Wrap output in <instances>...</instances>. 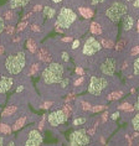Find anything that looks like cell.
<instances>
[{
    "label": "cell",
    "mask_w": 139,
    "mask_h": 146,
    "mask_svg": "<svg viewBox=\"0 0 139 146\" xmlns=\"http://www.w3.org/2000/svg\"><path fill=\"white\" fill-rule=\"evenodd\" d=\"M25 67H26V54L23 51H17V52L10 53L6 56L4 68L9 76L19 74L24 71Z\"/></svg>",
    "instance_id": "cell-1"
},
{
    "label": "cell",
    "mask_w": 139,
    "mask_h": 146,
    "mask_svg": "<svg viewBox=\"0 0 139 146\" xmlns=\"http://www.w3.org/2000/svg\"><path fill=\"white\" fill-rule=\"evenodd\" d=\"M65 76V67L63 64L52 62L42 71V81L45 84H56L60 83Z\"/></svg>",
    "instance_id": "cell-2"
},
{
    "label": "cell",
    "mask_w": 139,
    "mask_h": 146,
    "mask_svg": "<svg viewBox=\"0 0 139 146\" xmlns=\"http://www.w3.org/2000/svg\"><path fill=\"white\" fill-rule=\"evenodd\" d=\"M128 14V6L124 1H114L106 9V17L113 24L119 23Z\"/></svg>",
    "instance_id": "cell-3"
},
{
    "label": "cell",
    "mask_w": 139,
    "mask_h": 146,
    "mask_svg": "<svg viewBox=\"0 0 139 146\" xmlns=\"http://www.w3.org/2000/svg\"><path fill=\"white\" fill-rule=\"evenodd\" d=\"M77 19V15L72 9L70 8H62L57 15L56 26H60L63 30H67L74 25V23Z\"/></svg>",
    "instance_id": "cell-4"
},
{
    "label": "cell",
    "mask_w": 139,
    "mask_h": 146,
    "mask_svg": "<svg viewBox=\"0 0 139 146\" xmlns=\"http://www.w3.org/2000/svg\"><path fill=\"white\" fill-rule=\"evenodd\" d=\"M108 87V79L106 76H101V77H97V76H91L90 78V83H88V93L91 96L98 97L103 93V90Z\"/></svg>",
    "instance_id": "cell-5"
},
{
    "label": "cell",
    "mask_w": 139,
    "mask_h": 146,
    "mask_svg": "<svg viewBox=\"0 0 139 146\" xmlns=\"http://www.w3.org/2000/svg\"><path fill=\"white\" fill-rule=\"evenodd\" d=\"M68 142L72 146H83V145H88L91 142V136L88 135L86 129H78L75 130L70 134Z\"/></svg>",
    "instance_id": "cell-6"
},
{
    "label": "cell",
    "mask_w": 139,
    "mask_h": 146,
    "mask_svg": "<svg viewBox=\"0 0 139 146\" xmlns=\"http://www.w3.org/2000/svg\"><path fill=\"white\" fill-rule=\"evenodd\" d=\"M102 50V45L101 42L96 40L93 37V36H90L85 41L82 46V54H85V56H93V54L98 53L100 51Z\"/></svg>",
    "instance_id": "cell-7"
},
{
    "label": "cell",
    "mask_w": 139,
    "mask_h": 146,
    "mask_svg": "<svg viewBox=\"0 0 139 146\" xmlns=\"http://www.w3.org/2000/svg\"><path fill=\"white\" fill-rule=\"evenodd\" d=\"M117 69V61L114 57H107L104 61L101 62L100 67H98V72L101 73L102 76H106V77H112L114 74Z\"/></svg>",
    "instance_id": "cell-8"
},
{
    "label": "cell",
    "mask_w": 139,
    "mask_h": 146,
    "mask_svg": "<svg viewBox=\"0 0 139 146\" xmlns=\"http://www.w3.org/2000/svg\"><path fill=\"white\" fill-rule=\"evenodd\" d=\"M67 120H68V115L63 111V109L55 110L47 115V121H49L50 125L53 126V127L62 125V124H65Z\"/></svg>",
    "instance_id": "cell-9"
},
{
    "label": "cell",
    "mask_w": 139,
    "mask_h": 146,
    "mask_svg": "<svg viewBox=\"0 0 139 146\" xmlns=\"http://www.w3.org/2000/svg\"><path fill=\"white\" fill-rule=\"evenodd\" d=\"M42 141H43V137H42L41 133H40V130L31 129L29 131L27 137H26V140H25L24 144L26 146H39V145L42 144Z\"/></svg>",
    "instance_id": "cell-10"
},
{
    "label": "cell",
    "mask_w": 139,
    "mask_h": 146,
    "mask_svg": "<svg viewBox=\"0 0 139 146\" xmlns=\"http://www.w3.org/2000/svg\"><path fill=\"white\" fill-rule=\"evenodd\" d=\"M14 84V79L8 76H1L0 77V94H5L8 93L10 89L13 88Z\"/></svg>",
    "instance_id": "cell-11"
},
{
    "label": "cell",
    "mask_w": 139,
    "mask_h": 146,
    "mask_svg": "<svg viewBox=\"0 0 139 146\" xmlns=\"http://www.w3.org/2000/svg\"><path fill=\"white\" fill-rule=\"evenodd\" d=\"M123 31L124 32H128V31H130L134 27V25H135V17L134 15H132V14H127L126 16L123 17Z\"/></svg>",
    "instance_id": "cell-12"
},
{
    "label": "cell",
    "mask_w": 139,
    "mask_h": 146,
    "mask_svg": "<svg viewBox=\"0 0 139 146\" xmlns=\"http://www.w3.org/2000/svg\"><path fill=\"white\" fill-rule=\"evenodd\" d=\"M31 0H9V8L15 10V9H19V8H24L30 4Z\"/></svg>",
    "instance_id": "cell-13"
},
{
    "label": "cell",
    "mask_w": 139,
    "mask_h": 146,
    "mask_svg": "<svg viewBox=\"0 0 139 146\" xmlns=\"http://www.w3.org/2000/svg\"><path fill=\"white\" fill-rule=\"evenodd\" d=\"M37 57L40 61L45 62V63H49V62H51V56L50 53L47 52L46 48H43V47H41L39 51H37Z\"/></svg>",
    "instance_id": "cell-14"
},
{
    "label": "cell",
    "mask_w": 139,
    "mask_h": 146,
    "mask_svg": "<svg viewBox=\"0 0 139 146\" xmlns=\"http://www.w3.org/2000/svg\"><path fill=\"white\" fill-rule=\"evenodd\" d=\"M16 111H17V107H16V105H9L8 108L4 109V111H3V114H1V118L5 119V118H8V116H11V115L15 114Z\"/></svg>",
    "instance_id": "cell-15"
},
{
    "label": "cell",
    "mask_w": 139,
    "mask_h": 146,
    "mask_svg": "<svg viewBox=\"0 0 139 146\" xmlns=\"http://www.w3.org/2000/svg\"><path fill=\"white\" fill-rule=\"evenodd\" d=\"M78 13L81 14V16H83L85 19H91L93 16V10L90 8H85V6H80Z\"/></svg>",
    "instance_id": "cell-16"
},
{
    "label": "cell",
    "mask_w": 139,
    "mask_h": 146,
    "mask_svg": "<svg viewBox=\"0 0 139 146\" xmlns=\"http://www.w3.org/2000/svg\"><path fill=\"white\" fill-rule=\"evenodd\" d=\"M26 121H27V116H21V118H19L15 121V124H14V125L11 126L13 127V131H16V130H19V129H21V127H23L25 124H26Z\"/></svg>",
    "instance_id": "cell-17"
},
{
    "label": "cell",
    "mask_w": 139,
    "mask_h": 146,
    "mask_svg": "<svg viewBox=\"0 0 139 146\" xmlns=\"http://www.w3.org/2000/svg\"><path fill=\"white\" fill-rule=\"evenodd\" d=\"M26 47L27 50L30 51L31 53H35L36 51H37V43H36V41L34 38H29L26 41Z\"/></svg>",
    "instance_id": "cell-18"
},
{
    "label": "cell",
    "mask_w": 139,
    "mask_h": 146,
    "mask_svg": "<svg viewBox=\"0 0 139 146\" xmlns=\"http://www.w3.org/2000/svg\"><path fill=\"white\" fill-rule=\"evenodd\" d=\"M90 30H91V32H92L93 35H101V34H102V27H101V25L98 24V23H96V21H93V23L91 24Z\"/></svg>",
    "instance_id": "cell-19"
},
{
    "label": "cell",
    "mask_w": 139,
    "mask_h": 146,
    "mask_svg": "<svg viewBox=\"0 0 139 146\" xmlns=\"http://www.w3.org/2000/svg\"><path fill=\"white\" fill-rule=\"evenodd\" d=\"M0 133L3 135H9L13 133V127L9 125V124L5 123H0Z\"/></svg>",
    "instance_id": "cell-20"
},
{
    "label": "cell",
    "mask_w": 139,
    "mask_h": 146,
    "mask_svg": "<svg viewBox=\"0 0 139 146\" xmlns=\"http://www.w3.org/2000/svg\"><path fill=\"white\" fill-rule=\"evenodd\" d=\"M43 15H45L47 19H52V17L56 15V9L51 8V6H45V8H43Z\"/></svg>",
    "instance_id": "cell-21"
},
{
    "label": "cell",
    "mask_w": 139,
    "mask_h": 146,
    "mask_svg": "<svg viewBox=\"0 0 139 146\" xmlns=\"http://www.w3.org/2000/svg\"><path fill=\"white\" fill-rule=\"evenodd\" d=\"M40 68H41L40 63H32L30 66V69H29V72H27V76H36L39 73Z\"/></svg>",
    "instance_id": "cell-22"
},
{
    "label": "cell",
    "mask_w": 139,
    "mask_h": 146,
    "mask_svg": "<svg viewBox=\"0 0 139 146\" xmlns=\"http://www.w3.org/2000/svg\"><path fill=\"white\" fill-rule=\"evenodd\" d=\"M122 96H123L122 92H112L107 96V99L108 100H117V99H120Z\"/></svg>",
    "instance_id": "cell-23"
},
{
    "label": "cell",
    "mask_w": 139,
    "mask_h": 146,
    "mask_svg": "<svg viewBox=\"0 0 139 146\" xmlns=\"http://www.w3.org/2000/svg\"><path fill=\"white\" fill-rule=\"evenodd\" d=\"M132 125H133V129L135 131H139V113H137L133 119H132Z\"/></svg>",
    "instance_id": "cell-24"
},
{
    "label": "cell",
    "mask_w": 139,
    "mask_h": 146,
    "mask_svg": "<svg viewBox=\"0 0 139 146\" xmlns=\"http://www.w3.org/2000/svg\"><path fill=\"white\" fill-rule=\"evenodd\" d=\"M101 45H102V47H104V48L111 50L114 43H113L112 41H108V40H106V38H101Z\"/></svg>",
    "instance_id": "cell-25"
},
{
    "label": "cell",
    "mask_w": 139,
    "mask_h": 146,
    "mask_svg": "<svg viewBox=\"0 0 139 146\" xmlns=\"http://www.w3.org/2000/svg\"><path fill=\"white\" fill-rule=\"evenodd\" d=\"M70 82H71V79H70L68 77L62 78L61 82H60V88H61V89H66V88H67V87L70 86Z\"/></svg>",
    "instance_id": "cell-26"
},
{
    "label": "cell",
    "mask_w": 139,
    "mask_h": 146,
    "mask_svg": "<svg viewBox=\"0 0 139 146\" xmlns=\"http://www.w3.org/2000/svg\"><path fill=\"white\" fill-rule=\"evenodd\" d=\"M118 109H120V110H126V111H129V110H133L134 109V107H132V104H129V103H123V104H120V105H118Z\"/></svg>",
    "instance_id": "cell-27"
},
{
    "label": "cell",
    "mask_w": 139,
    "mask_h": 146,
    "mask_svg": "<svg viewBox=\"0 0 139 146\" xmlns=\"http://www.w3.org/2000/svg\"><path fill=\"white\" fill-rule=\"evenodd\" d=\"M87 121V118H76L74 120V126H80V125H83Z\"/></svg>",
    "instance_id": "cell-28"
},
{
    "label": "cell",
    "mask_w": 139,
    "mask_h": 146,
    "mask_svg": "<svg viewBox=\"0 0 139 146\" xmlns=\"http://www.w3.org/2000/svg\"><path fill=\"white\" fill-rule=\"evenodd\" d=\"M133 74L139 76V58H137L133 63Z\"/></svg>",
    "instance_id": "cell-29"
},
{
    "label": "cell",
    "mask_w": 139,
    "mask_h": 146,
    "mask_svg": "<svg viewBox=\"0 0 139 146\" xmlns=\"http://www.w3.org/2000/svg\"><path fill=\"white\" fill-rule=\"evenodd\" d=\"M29 25V23L26 20H23L21 21V23H19V25H17V27H16V31H23V30H25V29H26V26Z\"/></svg>",
    "instance_id": "cell-30"
},
{
    "label": "cell",
    "mask_w": 139,
    "mask_h": 146,
    "mask_svg": "<svg viewBox=\"0 0 139 146\" xmlns=\"http://www.w3.org/2000/svg\"><path fill=\"white\" fill-rule=\"evenodd\" d=\"M106 109V105H94L93 108H91V111L92 113H98V111H102Z\"/></svg>",
    "instance_id": "cell-31"
},
{
    "label": "cell",
    "mask_w": 139,
    "mask_h": 146,
    "mask_svg": "<svg viewBox=\"0 0 139 146\" xmlns=\"http://www.w3.org/2000/svg\"><path fill=\"white\" fill-rule=\"evenodd\" d=\"M137 54H139V45L133 46V48H132L130 52H129V56H132V57L137 56Z\"/></svg>",
    "instance_id": "cell-32"
},
{
    "label": "cell",
    "mask_w": 139,
    "mask_h": 146,
    "mask_svg": "<svg viewBox=\"0 0 139 146\" xmlns=\"http://www.w3.org/2000/svg\"><path fill=\"white\" fill-rule=\"evenodd\" d=\"M81 109L82 110H85V111H88V110H91V104L87 103V102H82L81 103Z\"/></svg>",
    "instance_id": "cell-33"
},
{
    "label": "cell",
    "mask_w": 139,
    "mask_h": 146,
    "mask_svg": "<svg viewBox=\"0 0 139 146\" xmlns=\"http://www.w3.org/2000/svg\"><path fill=\"white\" fill-rule=\"evenodd\" d=\"M5 31L8 35H13L14 32H15V27H14L13 25H9V26H5Z\"/></svg>",
    "instance_id": "cell-34"
},
{
    "label": "cell",
    "mask_w": 139,
    "mask_h": 146,
    "mask_svg": "<svg viewBox=\"0 0 139 146\" xmlns=\"http://www.w3.org/2000/svg\"><path fill=\"white\" fill-rule=\"evenodd\" d=\"M124 45H126V40H120V41H118V43H117V46H116V50H117V51H119V50H123Z\"/></svg>",
    "instance_id": "cell-35"
},
{
    "label": "cell",
    "mask_w": 139,
    "mask_h": 146,
    "mask_svg": "<svg viewBox=\"0 0 139 146\" xmlns=\"http://www.w3.org/2000/svg\"><path fill=\"white\" fill-rule=\"evenodd\" d=\"M5 30V19L3 16H0V34Z\"/></svg>",
    "instance_id": "cell-36"
},
{
    "label": "cell",
    "mask_w": 139,
    "mask_h": 146,
    "mask_svg": "<svg viewBox=\"0 0 139 146\" xmlns=\"http://www.w3.org/2000/svg\"><path fill=\"white\" fill-rule=\"evenodd\" d=\"M46 118H47V114L42 115V118H41V121L39 123V130H40V131H41V130L43 129V124H45V120H46Z\"/></svg>",
    "instance_id": "cell-37"
},
{
    "label": "cell",
    "mask_w": 139,
    "mask_h": 146,
    "mask_svg": "<svg viewBox=\"0 0 139 146\" xmlns=\"http://www.w3.org/2000/svg\"><path fill=\"white\" fill-rule=\"evenodd\" d=\"M13 17H14V13H13V9H10V11H8V13L5 14V19L10 21Z\"/></svg>",
    "instance_id": "cell-38"
},
{
    "label": "cell",
    "mask_w": 139,
    "mask_h": 146,
    "mask_svg": "<svg viewBox=\"0 0 139 146\" xmlns=\"http://www.w3.org/2000/svg\"><path fill=\"white\" fill-rule=\"evenodd\" d=\"M83 81H85V77H83V76H80V78H78L77 81L75 82V87H78L80 84H82Z\"/></svg>",
    "instance_id": "cell-39"
},
{
    "label": "cell",
    "mask_w": 139,
    "mask_h": 146,
    "mask_svg": "<svg viewBox=\"0 0 139 146\" xmlns=\"http://www.w3.org/2000/svg\"><path fill=\"white\" fill-rule=\"evenodd\" d=\"M76 73H77L78 76H85V71H83V68L80 67V66L76 67Z\"/></svg>",
    "instance_id": "cell-40"
},
{
    "label": "cell",
    "mask_w": 139,
    "mask_h": 146,
    "mask_svg": "<svg viewBox=\"0 0 139 146\" xmlns=\"http://www.w3.org/2000/svg\"><path fill=\"white\" fill-rule=\"evenodd\" d=\"M61 58H62V60H63L65 62H68V61H70V56H68L67 52H62V53H61Z\"/></svg>",
    "instance_id": "cell-41"
},
{
    "label": "cell",
    "mask_w": 139,
    "mask_h": 146,
    "mask_svg": "<svg viewBox=\"0 0 139 146\" xmlns=\"http://www.w3.org/2000/svg\"><path fill=\"white\" fill-rule=\"evenodd\" d=\"M104 0H88V3L91 5H98V4H102Z\"/></svg>",
    "instance_id": "cell-42"
},
{
    "label": "cell",
    "mask_w": 139,
    "mask_h": 146,
    "mask_svg": "<svg viewBox=\"0 0 139 146\" xmlns=\"http://www.w3.org/2000/svg\"><path fill=\"white\" fill-rule=\"evenodd\" d=\"M80 45H81V43H80V40H75L74 43H72V50H77L80 47Z\"/></svg>",
    "instance_id": "cell-43"
},
{
    "label": "cell",
    "mask_w": 139,
    "mask_h": 146,
    "mask_svg": "<svg viewBox=\"0 0 139 146\" xmlns=\"http://www.w3.org/2000/svg\"><path fill=\"white\" fill-rule=\"evenodd\" d=\"M134 110H138V111H139V93H138V96H137V99H135Z\"/></svg>",
    "instance_id": "cell-44"
},
{
    "label": "cell",
    "mask_w": 139,
    "mask_h": 146,
    "mask_svg": "<svg viewBox=\"0 0 139 146\" xmlns=\"http://www.w3.org/2000/svg\"><path fill=\"white\" fill-rule=\"evenodd\" d=\"M31 30L34 31V32H40V30H41V29H40V26L39 25H31Z\"/></svg>",
    "instance_id": "cell-45"
},
{
    "label": "cell",
    "mask_w": 139,
    "mask_h": 146,
    "mask_svg": "<svg viewBox=\"0 0 139 146\" xmlns=\"http://www.w3.org/2000/svg\"><path fill=\"white\" fill-rule=\"evenodd\" d=\"M119 115H120L119 113H118V111H116V113H113V114L111 115V119H112V120H117V119L119 118Z\"/></svg>",
    "instance_id": "cell-46"
},
{
    "label": "cell",
    "mask_w": 139,
    "mask_h": 146,
    "mask_svg": "<svg viewBox=\"0 0 139 146\" xmlns=\"http://www.w3.org/2000/svg\"><path fill=\"white\" fill-rule=\"evenodd\" d=\"M107 118H108V111H104L103 114H102V123H104L106 120H107Z\"/></svg>",
    "instance_id": "cell-47"
},
{
    "label": "cell",
    "mask_w": 139,
    "mask_h": 146,
    "mask_svg": "<svg viewBox=\"0 0 139 146\" xmlns=\"http://www.w3.org/2000/svg\"><path fill=\"white\" fill-rule=\"evenodd\" d=\"M72 40H74V38H72L71 36H70V37H63V38L61 40V41H62V42H71Z\"/></svg>",
    "instance_id": "cell-48"
},
{
    "label": "cell",
    "mask_w": 139,
    "mask_h": 146,
    "mask_svg": "<svg viewBox=\"0 0 139 146\" xmlns=\"http://www.w3.org/2000/svg\"><path fill=\"white\" fill-rule=\"evenodd\" d=\"M133 8H134V9H139V0H134Z\"/></svg>",
    "instance_id": "cell-49"
},
{
    "label": "cell",
    "mask_w": 139,
    "mask_h": 146,
    "mask_svg": "<svg viewBox=\"0 0 139 146\" xmlns=\"http://www.w3.org/2000/svg\"><path fill=\"white\" fill-rule=\"evenodd\" d=\"M23 90H24V87L23 86H19L16 88V93H20V92H23Z\"/></svg>",
    "instance_id": "cell-50"
},
{
    "label": "cell",
    "mask_w": 139,
    "mask_h": 146,
    "mask_svg": "<svg viewBox=\"0 0 139 146\" xmlns=\"http://www.w3.org/2000/svg\"><path fill=\"white\" fill-rule=\"evenodd\" d=\"M4 144H5V139H4V136H0V146L4 145Z\"/></svg>",
    "instance_id": "cell-51"
},
{
    "label": "cell",
    "mask_w": 139,
    "mask_h": 146,
    "mask_svg": "<svg viewBox=\"0 0 139 146\" xmlns=\"http://www.w3.org/2000/svg\"><path fill=\"white\" fill-rule=\"evenodd\" d=\"M41 5H35V8H34V11H39V10H41Z\"/></svg>",
    "instance_id": "cell-52"
},
{
    "label": "cell",
    "mask_w": 139,
    "mask_h": 146,
    "mask_svg": "<svg viewBox=\"0 0 139 146\" xmlns=\"http://www.w3.org/2000/svg\"><path fill=\"white\" fill-rule=\"evenodd\" d=\"M52 3H55V4H58V3H61V1H63V0H51Z\"/></svg>",
    "instance_id": "cell-53"
},
{
    "label": "cell",
    "mask_w": 139,
    "mask_h": 146,
    "mask_svg": "<svg viewBox=\"0 0 139 146\" xmlns=\"http://www.w3.org/2000/svg\"><path fill=\"white\" fill-rule=\"evenodd\" d=\"M137 32L139 34V19L137 20Z\"/></svg>",
    "instance_id": "cell-54"
},
{
    "label": "cell",
    "mask_w": 139,
    "mask_h": 146,
    "mask_svg": "<svg viewBox=\"0 0 139 146\" xmlns=\"http://www.w3.org/2000/svg\"><path fill=\"white\" fill-rule=\"evenodd\" d=\"M126 1H132V0H126Z\"/></svg>",
    "instance_id": "cell-55"
},
{
    "label": "cell",
    "mask_w": 139,
    "mask_h": 146,
    "mask_svg": "<svg viewBox=\"0 0 139 146\" xmlns=\"http://www.w3.org/2000/svg\"><path fill=\"white\" fill-rule=\"evenodd\" d=\"M138 145H139V140H138Z\"/></svg>",
    "instance_id": "cell-56"
}]
</instances>
